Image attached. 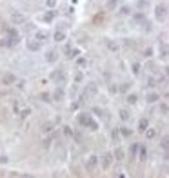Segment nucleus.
<instances>
[{"instance_id": "obj_1", "label": "nucleus", "mask_w": 169, "mask_h": 178, "mask_svg": "<svg viewBox=\"0 0 169 178\" xmlns=\"http://www.w3.org/2000/svg\"><path fill=\"white\" fill-rule=\"evenodd\" d=\"M78 124H80V126H84V127H89L91 131H96V129H98V122H96L91 115H87V113L78 115Z\"/></svg>"}, {"instance_id": "obj_2", "label": "nucleus", "mask_w": 169, "mask_h": 178, "mask_svg": "<svg viewBox=\"0 0 169 178\" xmlns=\"http://www.w3.org/2000/svg\"><path fill=\"white\" fill-rule=\"evenodd\" d=\"M155 17H157V20H166V17H167V7H166L164 4H158V6L155 7Z\"/></svg>"}, {"instance_id": "obj_3", "label": "nucleus", "mask_w": 169, "mask_h": 178, "mask_svg": "<svg viewBox=\"0 0 169 178\" xmlns=\"http://www.w3.org/2000/svg\"><path fill=\"white\" fill-rule=\"evenodd\" d=\"M51 78H53L58 85L65 84V71H64V69H58V71H55V73L51 75Z\"/></svg>"}, {"instance_id": "obj_4", "label": "nucleus", "mask_w": 169, "mask_h": 178, "mask_svg": "<svg viewBox=\"0 0 169 178\" xmlns=\"http://www.w3.org/2000/svg\"><path fill=\"white\" fill-rule=\"evenodd\" d=\"M11 20H13V24H15V26H20V24H24V22H26V17L22 15L20 11H15V13L11 15Z\"/></svg>"}, {"instance_id": "obj_5", "label": "nucleus", "mask_w": 169, "mask_h": 178, "mask_svg": "<svg viewBox=\"0 0 169 178\" xmlns=\"http://www.w3.org/2000/svg\"><path fill=\"white\" fill-rule=\"evenodd\" d=\"M56 60H58V51H56V49H49V51H47V55H46V62L55 64Z\"/></svg>"}, {"instance_id": "obj_6", "label": "nucleus", "mask_w": 169, "mask_h": 178, "mask_svg": "<svg viewBox=\"0 0 169 178\" xmlns=\"http://www.w3.org/2000/svg\"><path fill=\"white\" fill-rule=\"evenodd\" d=\"M111 162H113V153H104V156H102V169H109Z\"/></svg>"}, {"instance_id": "obj_7", "label": "nucleus", "mask_w": 169, "mask_h": 178, "mask_svg": "<svg viewBox=\"0 0 169 178\" xmlns=\"http://www.w3.org/2000/svg\"><path fill=\"white\" fill-rule=\"evenodd\" d=\"M40 40H36V38H33V40H27V49L29 51H40Z\"/></svg>"}, {"instance_id": "obj_8", "label": "nucleus", "mask_w": 169, "mask_h": 178, "mask_svg": "<svg viewBox=\"0 0 169 178\" xmlns=\"http://www.w3.org/2000/svg\"><path fill=\"white\" fill-rule=\"evenodd\" d=\"M96 166H98V156H96V155H91V156L87 158V171H93Z\"/></svg>"}, {"instance_id": "obj_9", "label": "nucleus", "mask_w": 169, "mask_h": 178, "mask_svg": "<svg viewBox=\"0 0 169 178\" xmlns=\"http://www.w3.org/2000/svg\"><path fill=\"white\" fill-rule=\"evenodd\" d=\"M64 96H65V91H64V87H62V85H58V87L55 89V93H53V98L60 102V100H64Z\"/></svg>"}, {"instance_id": "obj_10", "label": "nucleus", "mask_w": 169, "mask_h": 178, "mask_svg": "<svg viewBox=\"0 0 169 178\" xmlns=\"http://www.w3.org/2000/svg\"><path fill=\"white\" fill-rule=\"evenodd\" d=\"M15 82H17V76H15V75H11V73L4 75V78H2V84H4V85H11V84H15Z\"/></svg>"}, {"instance_id": "obj_11", "label": "nucleus", "mask_w": 169, "mask_h": 178, "mask_svg": "<svg viewBox=\"0 0 169 178\" xmlns=\"http://www.w3.org/2000/svg\"><path fill=\"white\" fill-rule=\"evenodd\" d=\"M78 55H80V49H73L71 46L65 47V56H67V58H76Z\"/></svg>"}, {"instance_id": "obj_12", "label": "nucleus", "mask_w": 169, "mask_h": 178, "mask_svg": "<svg viewBox=\"0 0 169 178\" xmlns=\"http://www.w3.org/2000/svg\"><path fill=\"white\" fill-rule=\"evenodd\" d=\"M147 127H149L147 118H140V122H138V131H140V133H144V131H146Z\"/></svg>"}, {"instance_id": "obj_13", "label": "nucleus", "mask_w": 169, "mask_h": 178, "mask_svg": "<svg viewBox=\"0 0 169 178\" xmlns=\"http://www.w3.org/2000/svg\"><path fill=\"white\" fill-rule=\"evenodd\" d=\"M56 42H62V40H65V33L62 31V29H56L55 31V36H53Z\"/></svg>"}, {"instance_id": "obj_14", "label": "nucleus", "mask_w": 169, "mask_h": 178, "mask_svg": "<svg viewBox=\"0 0 169 178\" xmlns=\"http://www.w3.org/2000/svg\"><path fill=\"white\" fill-rule=\"evenodd\" d=\"M55 17H56V11H47L42 18H44V22H53Z\"/></svg>"}, {"instance_id": "obj_15", "label": "nucleus", "mask_w": 169, "mask_h": 178, "mask_svg": "<svg viewBox=\"0 0 169 178\" xmlns=\"http://www.w3.org/2000/svg\"><path fill=\"white\" fill-rule=\"evenodd\" d=\"M113 158H116V160H124V149L118 146L115 149V153H113Z\"/></svg>"}, {"instance_id": "obj_16", "label": "nucleus", "mask_w": 169, "mask_h": 178, "mask_svg": "<svg viewBox=\"0 0 169 178\" xmlns=\"http://www.w3.org/2000/svg\"><path fill=\"white\" fill-rule=\"evenodd\" d=\"M146 100H147L149 104H153V102H158V100H160V94H158V93H149L147 96H146Z\"/></svg>"}, {"instance_id": "obj_17", "label": "nucleus", "mask_w": 169, "mask_h": 178, "mask_svg": "<svg viewBox=\"0 0 169 178\" xmlns=\"http://www.w3.org/2000/svg\"><path fill=\"white\" fill-rule=\"evenodd\" d=\"M47 38H49V35H47L46 31H38V33H36V40L44 42V40H47Z\"/></svg>"}, {"instance_id": "obj_18", "label": "nucleus", "mask_w": 169, "mask_h": 178, "mask_svg": "<svg viewBox=\"0 0 169 178\" xmlns=\"http://www.w3.org/2000/svg\"><path fill=\"white\" fill-rule=\"evenodd\" d=\"M85 94H91V96L96 94V85L95 84H89V85H87V89H85Z\"/></svg>"}, {"instance_id": "obj_19", "label": "nucleus", "mask_w": 169, "mask_h": 178, "mask_svg": "<svg viewBox=\"0 0 169 178\" xmlns=\"http://www.w3.org/2000/svg\"><path fill=\"white\" fill-rule=\"evenodd\" d=\"M138 149H140V160H146V156H147V149H146V147L144 146H138Z\"/></svg>"}, {"instance_id": "obj_20", "label": "nucleus", "mask_w": 169, "mask_h": 178, "mask_svg": "<svg viewBox=\"0 0 169 178\" xmlns=\"http://www.w3.org/2000/svg\"><path fill=\"white\" fill-rule=\"evenodd\" d=\"M120 118H122V120H129V118H131L129 111H127V109H120Z\"/></svg>"}, {"instance_id": "obj_21", "label": "nucleus", "mask_w": 169, "mask_h": 178, "mask_svg": "<svg viewBox=\"0 0 169 178\" xmlns=\"http://www.w3.org/2000/svg\"><path fill=\"white\" fill-rule=\"evenodd\" d=\"M137 98H138L137 94H133V93H131V94H127V98H126V100H127V104H137Z\"/></svg>"}, {"instance_id": "obj_22", "label": "nucleus", "mask_w": 169, "mask_h": 178, "mask_svg": "<svg viewBox=\"0 0 169 178\" xmlns=\"http://www.w3.org/2000/svg\"><path fill=\"white\" fill-rule=\"evenodd\" d=\"M118 131H120V135L122 136H131V131H129V129H127V127H120V129H118Z\"/></svg>"}, {"instance_id": "obj_23", "label": "nucleus", "mask_w": 169, "mask_h": 178, "mask_svg": "<svg viewBox=\"0 0 169 178\" xmlns=\"http://www.w3.org/2000/svg\"><path fill=\"white\" fill-rule=\"evenodd\" d=\"M111 136H113V140H115V142H120V131H118V129H113Z\"/></svg>"}, {"instance_id": "obj_24", "label": "nucleus", "mask_w": 169, "mask_h": 178, "mask_svg": "<svg viewBox=\"0 0 169 178\" xmlns=\"http://www.w3.org/2000/svg\"><path fill=\"white\" fill-rule=\"evenodd\" d=\"M144 133L147 135V138H155V135H157V131H155V129H149V127L144 131Z\"/></svg>"}, {"instance_id": "obj_25", "label": "nucleus", "mask_w": 169, "mask_h": 178, "mask_svg": "<svg viewBox=\"0 0 169 178\" xmlns=\"http://www.w3.org/2000/svg\"><path fill=\"white\" fill-rule=\"evenodd\" d=\"M160 113H162V115H167V104H166V102L160 104Z\"/></svg>"}, {"instance_id": "obj_26", "label": "nucleus", "mask_w": 169, "mask_h": 178, "mask_svg": "<svg viewBox=\"0 0 169 178\" xmlns=\"http://www.w3.org/2000/svg\"><path fill=\"white\" fill-rule=\"evenodd\" d=\"M133 73H135V75H140V64H137V62L133 64Z\"/></svg>"}, {"instance_id": "obj_27", "label": "nucleus", "mask_w": 169, "mask_h": 178, "mask_svg": "<svg viewBox=\"0 0 169 178\" xmlns=\"http://www.w3.org/2000/svg\"><path fill=\"white\" fill-rule=\"evenodd\" d=\"M64 133H65V136L73 135V131H71V127H69V126H64Z\"/></svg>"}, {"instance_id": "obj_28", "label": "nucleus", "mask_w": 169, "mask_h": 178, "mask_svg": "<svg viewBox=\"0 0 169 178\" xmlns=\"http://www.w3.org/2000/svg\"><path fill=\"white\" fill-rule=\"evenodd\" d=\"M137 151H138V144H133V147H131V156H137Z\"/></svg>"}, {"instance_id": "obj_29", "label": "nucleus", "mask_w": 169, "mask_h": 178, "mask_svg": "<svg viewBox=\"0 0 169 178\" xmlns=\"http://www.w3.org/2000/svg\"><path fill=\"white\" fill-rule=\"evenodd\" d=\"M40 98H42L44 102H49V100H51V98H49V93H42L40 94Z\"/></svg>"}, {"instance_id": "obj_30", "label": "nucleus", "mask_w": 169, "mask_h": 178, "mask_svg": "<svg viewBox=\"0 0 169 178\" xmlns=\"http://www.w3.org/2000/svg\"><path fill=\"white\" fill-rule=\"evenodd\" d=\"M129 13H131V11H129V7H126V6L120 9V15H129Z\"/></svg>"}, {"instance_id": "obj_31", "label": "nucleus", "mask_w": 169, "mask_h": 178, "mask_svg": "<svg viewBox=\"0 0 169 178\" xmlns=\"http://www.w3.org/2000/svg\"><path fill=\"white\" fill-rule=\"evenodd\" d=\"M46 4H47V7H55V4H56V0H46Z\"/></svg>"}, {"instance_id": "obj_32", "label": "nucleus", "mask_w": 169, "mask_h": 178, "mask_svg": "<svg viewBox=\"0 0 169 178\" xmlns=\"http://www.w3.org/2000/svg\"><path fill=\"white\" fill-rule=\"evenodd\" d=\"M144 55H146V56H153V49H151V47H147V49H146V51H144Z\"/></svg>"}, {"instance_id": "obj_33", "label": "nucleus", "mask_w": 169, "mask_h": 178, "mask_svg": "<svg viewBox=\"0 0 169 178\" xmlns=\"http://www.w3.org/2000/svg\"><path fill=\"white\" fill-rule=\"evenodd\" d=\"M107 46H109V49H113V51H116V49H118V46H115V44L109 42V40H107Z\"/></svg>"}, {"instance_id": "obj_34", "label": "nucleus", "mask_w": 169, "mask_h": 178, "mask_svg": "<svg viewBox=\"0 0 169 178\" xmlns=\"http://www.w3.org/2000/svg\"><path fill=\"white\" fill-rule=\"evenodd\" d=\"M162 149H164V151H167V138H164V140H162Z\"/></svg>"}, {"instance_id": "obj_35", "label": "nucleus", "mask_w": 169, "mask_h": 178, "mask_svg": "<svg viewBox=\"0 0 169 178\" xmlns=\"http://www.w3.org/2000/svg\"><path fill=\"white\" fill-rule=\"evenodd\" d=\"M29 113H31L29 109H24V111H22V113H20V116H22V118H26V116L29 115Z\"/></svg>"}, {"instance_id": "obj_36", "label": "nucleus", "mask_w": 169, "mask_h": 178, "mask_svg": "<svg viewBox=\"0 0 169 178\" xmlns=\"http://www.w3.org/2000/svg\"><path fill=\"white\" fill-rule=\"evenodd\" d=\"M116 6V0H109V2H107V7H115Z\"/></svg>"}, {"instance_id": "obj_37", "label": "nucleus", "mask_w": 169, "mask_h": 178, "mask_svg": "<svg viewBox=\"0 0 169 178\" xmlns=\"http://www.w3.org/2000/svg\"><path fill=\"white\" fill-rule=\"evenodd\" d=\"M42 129L46 131V133H49V131H51V124H46V126H44Z\"/></svg>"}, {"instance_id": "obj_38", "label": "nucleus", "mask_w": 169, "mask_h": 178, "mask_svg": "<svg viewBox=\"0 0 169 178\" xmlns=\"http://www.w3.org/2000/svg\"><path fill=\"white\" fill-rule=\"evenodd\" d=\"M78 65H80V67H84V65H85V60H84V58H80V60H78Z\"/></svg>"}, {"instance_id": "obj_39", "label": "nucleus", "mask_w": 169, "mask_h": 178, "mask_svg": "<svg viewBox=\"0 0 169 178\" xmlns=\"http://www.w3.org/2000/svg\"><path fill=\"white\" fill-rule=\"evenodd\" d=\"M75 80H76V82H82V75L78 73V75H76V76H75Z\"/></svg>"}]
</instances>
